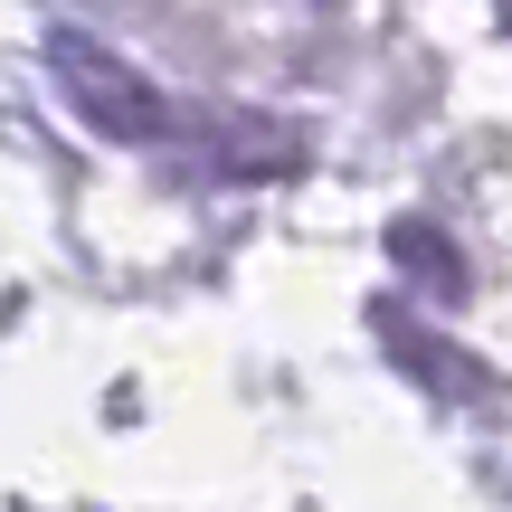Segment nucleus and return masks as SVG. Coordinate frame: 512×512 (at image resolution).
<instances>
[{
    "label": "nucleus",
    "instance_id": "f257e3e1",
    "mask_svg": "<svg viewBox=\"0 0 512 512\" xmlns=\"http://www.w3.org/2000/svg\"><path fill=\"white\" fill-rule=\"evenodd\" d=\"M48 67H57L67 105L86 114L95 133H114V143H162V133H171V105H162V95H152L114 48H95L86 29H48Z\"/></svg>",
    "mask_w": 512,
    "mask_h": 512
}]
</instances>
